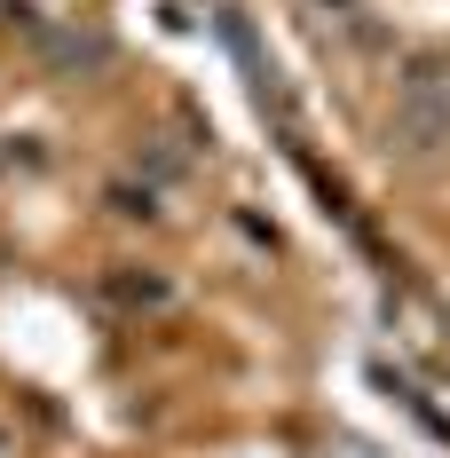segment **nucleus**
Returning <instances> with one entry per match:
<instances>
[{"instance_id": "nucleus-1", "label": "nucleus", "mask_w": 450, "mask_h": 458, "mask_svg": "<svg viewBox=\"0 0 450 458\" xmlns=\"http://www.w3.org/2000/svg\"><path fill=\"white\" fill-rule=\"evenodd\" d=\"M435 142H450V95L435 80H411L387 119V150H435Z\"/></svg>"}, {"instance_id": "nucleus-2", "label": "nucleus", "mask_w": 450, "mask_h": 458, "mask_svg": "<svg viewBox=\"0 0 450 458\" xmlns=\"http://www.w3.org/2000/svg\"><path fill=\"white\" fill-rule=\"evenodd\" d=\"M316 8H356V0H316Z\"/></svg>"}]
</instances>
